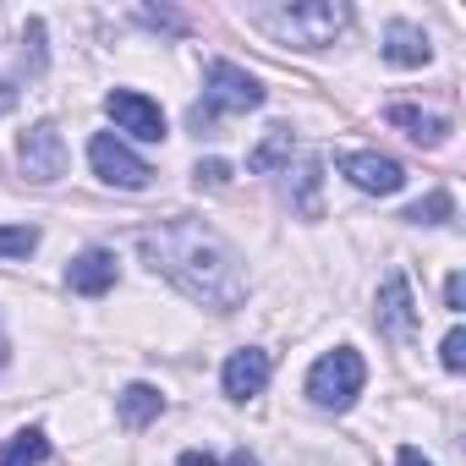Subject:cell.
I'll return each instance as SVG.
<instances>
[{
  "instance_id": "83f0119b",
  "label": "cell",
  "mask_w": 466,
  "mask_h": 466,
  "mask_svg": "<svg viewBox=\"0 0 466 466\" xmlns=\"http://www.w3.org/2000/svg\"><path fill=\"white\" fill-rule=\"evenodd\" d=\"M6 357H12V346H6V335H0V373H6Z\"/></svg>"
},
{
  "instance_id": "52a82bcc",
  "label": "cell",
  "mask_w": 466,
  "mask_h": 466,
  "mask_svg": "<svg viewBox=\"0 0 466 466\" xmlns=\"http://www.w3.org/2000/svg\"><path fill=\"white\" fill-rule=\"evenodd\" d=\"M335 170H340L357 192H373V198H390V192L406 187V165L390 159V154H373V148H346V154L335 159Z\"/></svg>"
},
{
  "instance_id": "e0dca14e",
  "label": "cell",
  "mask_w": 466,
  "mask_h": 466,
  "mask_svg": "<svg viewBox=\"0 0 466 466\" xmlns=\"http://www.w3.org/2000/svg\"><path fill=\"white\" fill-rule=\"evenodd\" d=\"M400 219H406V225H444V219H455V198H450V192H428V198L411 203Z\"/></svg>"
},
{
  "instance_id": "5bb4252c",
  "label": "cell",
  "mask_w": 466,
  "mask_h": 466,
  "mask_svg": "<svg viewBox=\"0 0 466 466\" xmlns=\"http://www.w3.org/2000/svg\"><path fill=\"white\" fill-rule=\"evenodd\" d=\"M116 411H121L127 428H148V422L165 411V395H159L154 384H127V390L116 395Z\"/></svg>"
},
{
  "instance_id": "4fadbf2b",
  "label": "cell",
  "mask_w": 466,
  "mask_h": 466,
  "mask_svg": "<svg viewBox=\"0 0 466 466\" xmlns=\"http://www.w3.org/2000/svg\"><path fill=\"white\" fill-rule=\"evenodd\" d=\"M384 116H390V127H400V132H406L411 143H422V148L450 143V121H444V116H428V110H417V105H390Z\"/></svg>"
},
{
  "instance_id": "603a6c76",
  "label": "cell",
  "mask_w": 466,
  "mask_h": 466,
  "mask_svg": "<svg viewBox=\"0 0 466 466\" xmlns=\"http://www.w3.org/2000/svg\"><path fill=\"white\" fill-rule=\"evenodd\" d=\"M17 99H23V83H17V77H0V116H6Z\"/></svg>"
},
{
  "instance_id": "d4e9b609",
  "label": "cell",
  "mask_w": 466,
  "mask_h": 466,
  "mask_svg": "<svg viewBox=\"0 0 466 466\" xmlns=\"http://www.w3.org/2000/svg\"><path fill=\"white\" fill-rule=\"evenodd\" d=\"M395 466H433V461H428V455H422V450H411V444H406V450H400V455H395Z\"/></svg>"
},
{
  "instance_id": "cb8c5ba5",
  "label": "cell",
  "mask_w": 466,
  "mask_h": 466,
  "mask_svg": "<svg viewBox=\"0 0 466 466\" xmlns=\"http://www.w3.org/2000/svg\"><path fill=\"white\" fill-rule=\"evenodd\" d=\"M181 466H219L208 450H181Z\"/></svg>"
},
{
  "instance_id": "484cf974",
  "label": "cell",
  "mask_w": 466,
  "mask_h": 466,
  "mask_svg": "<svg viewBox=\"0 0 466 466\" xmlns=\"http://www.w3.org/2000/svg\"><path fill=\"white\" fill-rule=\"evenodd\" d=\"M143 23H154V28H181V17H170V12H143Z\"/></svg>"
},
{
  "instance_id": "9a60e30c",
  "label": "cell",
  "mask_w": 466,
  "mask_h": 466,
  "mask_svg": "<svg viewBox=\"0 0 466 466\" xmlns=\"http://www.w3.org/2000/svg\"><path fill=\"white\" fill-rule=\"evenodd\" d=\"M50 461V433L45 428H23L0 444V466H45Z\"/></svg>"
},
{
  "instance_id": "7a4b0ae2",
  "label": "cell",
  "mask_w": 466,
  "mask_h": 466,
  "mask_svg": "<svg viewBox=\"0 0 466 466\" xmlns=\"http://www.w3.org/2000/svg\"><path fill=\"white\" fill-rule=\"evenodd\" d=\"M248 23L264 28L275 45L291 50H324L351 28V6L346 0H286V6H248Z\"/></svg>"
},
{
  "instance_id": "4316f807",
  "label": "cell",
  "mask_w": 466,
  "mask_h": 466,
  "mask_svg": "<svg viewBox=\"0 0 466 466\" xmlns=\"http://www.w3.org/2000/svg\"><path fill=\"white\" fill-rule=\"evenodd\" d=\"M225 466H258V461H253L248 450H237V455H230V461H225Z\"/></svg>"
},
{
  "instance_id": "3957f363",
  "label": "cell",
  "mask_w": 466,
  "mask_h": 466,
  "mask_svg": "<svg viewBox=\"0 0 466 466\" xmlns=\"http://www.w3.org/2000/svg\"><path fill=\"white\" fill-rule=\"evenodd\" d=\"M264 99H269V94H264V83H258L248 66H237V61H208V66H203V105H192L187 127L203 137V132H214L219 116H248V110H258Z\"/></svg>"
},
{
  "instance_id": "277c9868",
  "label": "cell",
  "mask_w": 466,
  "mask_h": 466,
  "mask_svg": "<svg viewBox=\"0 0 466 466\" xmlns=\"http://www.w3.org/2000/svg\"><path fill=\"white\" fill-rule=\"evenodd\" d=\"M362 384H368V362H362L357 346H335L308 368V400L319 411H351Z\"/></svg>"
},
{
  "instance_id": "7402d4cb",
  "label": "cell",
  "mask_w": 466,
  "mask_h": 466,
  "mask_svg": "<svg viewBox=\"0 0 466 466\" xmlns=\"http://www.w3.org/2000/svg\"><path fill=\"white\" fill-rule=\"evenodd\" d=\"M444 308H450V313L466 308V275H450V280H444Z\"/></svg>"
},
{
  "instance_id": "8992f818",
  "label": "cell",
  "mask_w": 466,
  "mask_h": 466,
  "mask_svg": "<svg viewBox=\"0 0 466 466\" xmlns=\"http://www.w3.org/2000/svg\"><path fill=\"white\" fill-rule=\"evenodd\" d=\"M17 165H23V176H28L34 187L61 181V176H66V137H61V127H56V121H34V127L17 137Z\"/></svg>"
},
{
  "instance_id": "6da1fadb",
  "label": "cell",
  "mask_w": 466,
  "mask_h": 466,
  "mask_svg": "<svg viewBox=\"0 0 466 466\" xmlns=\"http://www.w3.org/2000/svg\"><path fill=\"white\" fill-rule=\"evenodd\" d=\"M137 253L154 275H165L181 297L208 313H237L253 291L242 253L203 219H159L137 237Z\"/></svg>"
},
{
  "instance_id": "ac0fdd59",
  "label": "cell",
  "mask_w": 466,
  "mask_h": 466,
  "mask_svg": "<svg viewBox=\"0 0 466 466\" xmlns=\"http://www.w3.org/2000/svg\"><path fill=\"white\" fill-rule=\"evenodd\" d=\"M319 181H324V159H313V154H308V159H302V170H297V208H302L308 219L319 214Z\"/></svg>"
},
{
  "instance_id": "9c48e42d",
  "label": "cell",
  "mask_w": 466,
  "mask_h": 466,
  "mask_svg": "<svg viewBox=\"0 0 466 466\" xmlns=\"http://www.w3.org/2000/svg\"><path fill=\"white\" fill-rule=\"evenodd\" d=\"M373 324H379V335H390V340H406V335L417 329V302H411V280H406L400 269H390V275L379 280Z\"/></svg>"
},
{
  "instance_id": "ba28073f",
  "label": "cell",
  "mask_w": 466,
  "mask_h": 466,
  "mask_svg": "<svg viewBox=\"0 0 466 466\" xmlns=\"http://www.w3.org/2000/svg\"><path fill=\"white\" fill-rule=\"evenodd\" d=\"M105 116L116 121V132H127L137 143H159L165 137V110L148 94H137V88H110L105 94Z\"/></svg>"
},
{
  "instance_id": "ffe728a7",
  "label": "cell",
  "mask_w": 466,
  "mask_h": 466,
  "mask_svg": "<svg viewBox=\"0 0 466 466\" xmlns=\"http://www.w3.org/2000/svg\"><path fill=\"white\" fill-rule=\"evenodd\" d=\"M439 362H444L450 373H466V329H461V324L444 335V346H439Z\"/></svg>"
},
{
  "instance_id": "7c38bea8",
  "label": "cell",
  "mask_w": 466,
  "mask_h": 466,
  "mask_svg": "<svg viewBox=\"0 0 466 466\" xmlns=\"http://www.w3.org/2000/svg\"><path fill=\"white\" fill-rule=\"evenodd\" d=\"M384 61L390 66H428L433 61V45L417 23H390L384 28Z\"/></svg>"
},
{
  "instance_id": "2e32d148",
  "label": "cell",
  "mask_w": 466,
  "mask_h": 466,
  "mask_svg": "<svg viewBox=\"0 0 466 466\" xmlns=\"http://www.w3.org/2000/svg\"><path fill=\"white\" fill-rule=\"evenodd\" d=\"M291 148H297V137H291V127H269V137L248 154V170L253 176H269V170H280V165H291Z\"/></svg>"
},
{
  "instance_id": "44dd1931",
  "label": "cell",
  "mask_w": 466,
  "mask_h": 466,
  "mask_svg": "<svg viewBox=\"0 0 466 466\" xmlns=\"http://www.w3.org/2000/svg\"><path fill=\"white\" fill-rule=\"evenodd\" d=\"M192 176H198V187H225V181H230V165H225V159H203Z\"/></svg>"
},
{
  "instance_id": "30bf717a",
  "label": "cell",
  "mask_w": 466,
  "mask_h": 466,
  "mask_svg": "<svg viewBox=\"0 0 466 466\" xmlns=\"http://www.w3.org/2000/svg\"><path fill=\"white\" fill-rule=\"evenodd\" d=\"M269 373H275V357H269L264 346H242V351H230V357H225L219 384H225L230 400H258L264 384H269Z\"/></svg>"
},
{
  "instance_id": "5b68a950",
  "label": "cell",
  "mask_w": 466,
  "mask_h": 466,
  "mask_svg": "<svg viewBox=\"0 0 466 466\" xmlns=\"http://www.w3.org/2000/svg\"><path fill=\"white\" fill-rule=\"evenodd\" d=\"M88 165H94V176L105 187H121V192H143L154 181V165L143 154H132L116 132H94L88 137Z\"/></svg>"
},
{
  "instance_id": "d6986e66",
  "label": "cell",
  "mask_w": 466,
  "mask_h": 466,
  "mask_svg": "<svg viewBox=\"0 0 466 466\" xmlns=\"http://www.w3.org/2000/svg\"><path fill=\"white\" fill-rule=\"evenodd\" d=\"M39 248V225H0V258H28Z\"/></svg>"
},
{
  "instance_id": "8fae6325",
  "label": "cell",
  "mask_w": 466,
  "mask_h": 466,
  "mask_svg": "<svg viewBox=\"0 0 466 466\" xmlns=\"http://www.w3.org/2000/svg\"><path fill=\"white\" fill-rule=\"evenodd\" d=\"M116 275H121V264H116L110 248H83V253L66 264V286H72L77 297H105V291L116 286Z\"/></svg>"
}]
</instances>
